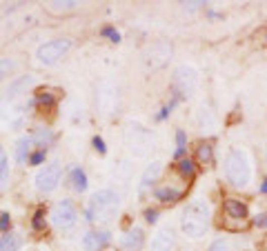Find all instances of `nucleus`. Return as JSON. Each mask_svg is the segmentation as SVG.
I'll list each match as a JSON object with an SVG mask.
<instances>
[{"instance_id":"nucleus-1","label":"nucleus","mask_w":267,"mask_h":251,"mask_svg":"<svg viewBox=\"0 0 267 251\" xmlns=\"http://www.w3.org/2000/svg\"><path fill=\"white\" fill-rule=\"evenodd\" d=\"M209 205L203 198H196L185 207L181 218V229L187 238H200L209 229Z\"/></svg>"},{"instance_id":"nucleus-2","label":"nucleus","mask_w":267,"mask_h":251,"mask_svg":"<svg viewBox=\"0 0 267 251\" xmlns=\"http://www.w3.org/2000/svg\"><path fill=\"white\" fill-rule=\"evenodd\" d=\"M118 205H120L118 191H114V189H100V191H96L89 198L85 216L89 222H107L118 211Z\"/></svg>"},{"instance_id":"nucleus-3","label":"nucleus","mask_w":267,"mask_h":251,"mask_svg":"<svg viewBox=\"0 0 267 251\" xmlns=\"http://www.w3.org/2000/svg\"><path fill=\"white\" fill-rule=\"evenodd\" d=\"M225 176L227 182H232L238 189L249 185V180H252V160L243 149H232L230 156L225 158Z\"/></svg>"},{"instance_id":"nucleus-4","label":"nucleus","mask_w":267,"mask_h":251,"mask_svg":"<svg viewBox=\"0 0 267 251\" xmlns=\"http://www.w3.org/2000/svg\"><path fill=\"white\" fill-rule=\"evenodd\" d=\"M125 144L134 156L141 158V156L149 154V149H152V144H154V136L147 127L138 125V122H131L125 129Z\"/></svg>"},{"instance_id":"nucleus-5","label":"nucleus","mask_w":267,"mask_h":251,"mask_svg":"<svg viewBox=\"0 0 267 251\" xmlns=\"http://www.w3.org/2000/svg\"><path fill=\"white\" fill-rule=\"evenodd\" d=\"M71 49V40L69 38H56V40H47L36 49V60L45 67L56 65L60 58Z\"/></svg>"},{"instance_id":"nucleus-6","label":"nucleus","mask_w":267,"mask_h":251,"mask_svg":"<svg viewBox=\"0 0 267 251\" xmlns=\"http://www.w3.org/2000/svg\"><path fill=\"white\" fill-rule=\"evenodd\" d=\"M198 87V71L192 65H181L174 71V89H176V100L192 96Z\"/></svg>"},{"instance_id":"nucleus-7","label":"nucleus","mask_w":267,"mask_h":251,"mask_svg":"<svg viewBox=\"0 0 267 251\" xmlns=\"http://www.w3.org/2000/svg\"><path fill=\"white\" fill-rule=\"evenodd\" d=\"M78 222V209L76 205L71 203V200H60V203H56V207L52 209V225L56 229H71Z\"/></svg>"},{"instance_id":"nucleus-8","label":"nucleus","mask_w":267,"mask_h":251,"mask_svg":"<svg viewBox=\"0 0 267 251\" xmlns=\"http://www.w3.org/2000/svg\"><path fill=\"white\" fill-rule=\"evenodd\" d=\"M171 54H174V47H171V42L167 40H158L154 42L152 47L145 52V67L147 69H163V67H167V63H169Z\"/></svg>"},{"instance_id":"nucleus-9","label":"nucleus","mask_w":267,"mask_h":251,"mask_svg":"<svg viewBox=\"0 0 267 251\" xmlns=\"http://www.w3.org/2000/svg\"><path fill=\"white\" fill-rule=\"evenodd\" d=\"M36 182V189L40 193H52L60 182V165L58 163H52V165H45L40 171L33 178Z\"/></svg>"},{"instance_id":"nucleus-10","label":"nucleus","mask_w":267,"mask_h":251,"mask_svg":"<svg viewBox=\"0 0 267 251\" xmlns=\"http://www.w3.org/2000/svg\"><path fill=\"white\" fill-rule=\"evenodd\" d=\"M118 105V89L114 82H100L98 85V109L103 116H111Z\"/></svg>"},{"instance_id":"nucleus-11","label":"nucleus","mask_w":267,"mask_h":251,"mask_svg":"<svg viewBox=\"0 0 267 251\" xmlns=\"http://www.w3.org/2000/svg\"><path fill=\"white\" fill-rule=\"evenodd\" d=\"M223 211H225L227 220L238 222L241 227L245 225V222H247V216H249L247 205H245L243 200H238V198H227L225 203H223Z\"/></svg>"},{"instance_id":"nucleus-12","label":"nucleus","mask_w":267,"mask_h":251,"mask_svg":"<svg viewBox=\"0 0 267 251\" xmlns=\"http://www.w3.org/2000/svg\"><path fill=\"white\" fill-rule=\"evenodd\" d=\"M176 247V238L171 229H160L152 240V251H174Z\"/></svg>"},{"instance_id":"nucleus-13","label":"nucleus","mask_w":267,"mask_h":251,"mask_svg":"<svg viewBox=\"0 0 267 251\" xmlns=\"http://www.w3.org/2000/svg\"><path fill=\"white\" fill-rule=\"evenodd\" d=\"M107 242H109L107 231H89L87 236L82 238V249L85 251H100Z\"/></svg>"},{"instance_id":"nucleus-14","label":"nucleus","mask_w":267,"mask_h":251,"mask_svg":"<svg viewBox=\"0 0 267 251\" xmlns=\"http://www.w3.org/2000/svg\"><path fill=\"white\" fill-rule=\"evenodd\" d=\"M160 174H163V163H160V160H154V163L143 171V176H141V185H138V189H141V191H145L147 187H152L154 182L160 178Z\"/></svg>"},{"instance_id":"nucleus-15","label":"nucleus","mask_w":267,"mask_h":251,"mask_svg":"<svg viewBox=\"0 0 267 251\" xmlns=\"http://www.w3.org/2000/svg\"><path fill=\"white\" fill-rule=\"evenodd\" d=\"M120 244H122V249H127V251H141L143 244H145L143 231L138 229V227H134V229H129L120 238Z\"/></svg>"},{"instance_id":"nucleus-16","label":"nucleus","mask_w":267,"mask_h":251,"mask_svg":"<svg viewBox=\"0 0 267 251\" xmlns=\"http://www.w3.org/2000/svg\"><path fill=\"white\" fill-rule=\"evenodd\" d=\"M183 189L181 187H174V185H163V187H158L154 191V196L156 200H160V203H178V200L183 198Z\"/></svg>"},{"instance_id":"nucleus-17","label":"nucleus","mask_w":267,"mask_h":251,"mask_svg":"<svg viewBox=\"0 0 267 251\" xmlns=\"http://www.w3.org/2000/svg\"><path fill=\"white\" fill-rule=\"evenodd\" d=\"M31 136H22L18 142H16V160L18 163H29V156H31Z\"/></svg>"},{"instance_id":"nucleus-18","label":"nucleus","mask_w":267,"mask_h":251,"mask_svg":"<svg viewBox=\"0 0 267 251\" xmlns=\"http://www.w3.org/2000/svg\"><path fill=\"white\" fill-rule=\"evenodd\" d=\"M211 160H214V149H211V144L209 142H198L196 144V158H194V163L209 165Z\"/></svg>"},{"instance_id":"nucleus-19","label":"nucleus","mask_w":267,"mask_h":251,"mask_svg":"<svg viewBox=\"0 0 267 251\" xmlns=\"http://www.w3.org/2000/svg\"><path fill=\"white\" fill-rule=\"evenodd\" d=\"M31 82H33V78H31V76H22V78H18V80H14V82H11V87L7 89V100L16 98V96H20V93L31 85Z\"/></svg>"},{"instance_id":"nucleus-20","label":"nucleus","mask_w":267,"mask_h":251,"mask_svg":"<svg viewBox=\"0 0 267 251\" xmlns=\"http://www.w3.org/2000/svg\"><path fill=\"white\" fill-rule=\"evenodd\" d=\"M69 182H71V189H74V191H78V193L87 191V176L82 169H71Z\"/></svg>"},{"instance_id":"nucleus-21","label":"nucleus","mask_w":267,"mask_h":251,"mask_svg":"<svg viewBox=\"0 0 267 251\" xmlns=\"http://www.w3.org/2000/svg\"><path fill=\"white\" fill-rule=\"evenodd\" d=\"M7 182H9V158L5 147L0 144V191L7 187Z\"/></svg>"},{"instance_id":"nucleus-22","label":"nucleus","mask_w":267,"mask_h":251,"mask_svg":"<svg viewBox=\"0 0 267 251\" xmlns=\"http://www.w3.org/2000/svg\"><path fill=\"white\" fill-rule=\"evenodd\" d=\"M80 3H76V0H65V3H47L45 5V9L49 11V14H65V11H71L76 9Z\"/></svg>"},{"instance_id":"nucleus-23","label":"nucleus","mask_w":267,"mask_h":251,"mask_svg":"<svg viewBox=\"0 0 267 251\" xmlns=\"http://www.w3.org/2000/svg\"><path fill=\"white\" fill-rule=\"evenodd\" d=\"M176 169L183 178H192L196 174V163H194V158H181L176 165Z\"/></svg>"},{"instance_id":"nucleus-24","label":"nucleus","mask_w":267,"mask_h":251,"mask_svg":"<svg viewBox=\"0 0 267 251\" xmlns=\"http://www.w3.org/2000/svg\"><path fill=\"white\" fill-rule=\"evenodd\" d=\"M56 100H58V96L54 91H49V89H40L36 93V105H40V107H54Z\"/></svg>"},{"instance_id":"nucleus-25","label":"nucleus","mask_w":267,"mask_h":251,"mask_svg":"<svg viewBox=\"0 0 267 251\" xmlns=\"http://www.w3.org/2000/svg\"><path fill=\"white\" fill-rule=\"evenodd\" d=\"M16 67H18V63H16L14 58H0V80L14 74Z\"/></svg>"},{"instance_id":"nucleus-26","label":"nucleus","mask_w":267,"mask_h":251,"mask_svg":"<svg viewBox=\"0 0 267 251\" xmlns=\"http://www.w3.org/2000/svg\"><path fill=\"white\" fill-rule=\"evenodd\" d=\"M52 138H54V136H52V131H49V129H38V131L31 136V140H33V144H38L40 149H45V144L52 142Z\"/></svg>"},{"instance_id":"nucleus-27","label":"nucleus","mask_w":267,"mask_h":251,"mask_svg":"<svg viewBox=\"0 0 267 251\" xmlns=\"http://www.w3.org/2000/svg\"><path fill=\"white\" fill-rule=\"evenodd\" d=\"M18 249V240L14 236H3L0 238V251H16Z\"/></svg>"},{"instance_id":"nucleus-28","label":"nucleus","mask_w":267,"mask_h":251,"mask_svg":"<svg viewBox=\"0 0 267 251\" xmlns=\"http://www.w3.org/2000/svg\"><path fill=\"white\" fill-rule=\"evenodd\" d=\"M185 142H187V136L183 129L176 131V158H181L183 154H185Z\"/></svg>"},{"instance_id":"nucleus-29","label":"nucleus","mask_w":267,"mask_h":251,"mask_svg":"<svg viewBox=\"0 0 267 251\" xmlns=\"http://www.w3.org/2000/svg\"><path fill=\"white\" fill-rule=\"evenodd\" d=\"M31 227L33 231H40L45 227V207H38L36 214H33V220H31Z\"/></svg>"},{"instance_id":"nucleus-30","label":"nucleus","mask_w":267,"mask_h":251,"mask_svg":"<svg viewBox=\"0 0 267 251\" xmlns=\"http://www.w3.org/2000/svg\"><path fill=\"white\" fill-rule=\"evenodd\" d=\"M45 156H47V152L45 149H36V152H31V156H29V165H42L45 163Z\"/></svg>"},{"instance_id":"nucleus-31","label":"nucleus","mask_w":267,"mask_h":251,"mask_svg":"<svg viewBox=\"0 0 267 251\" xmlns=\"http://www.w3.org/2000/svg\"><path fill=\"white\" fill-rule=\"evenodd\" d=\"M100 33H103V36H105V38H109V40H111V42H120V33H118V31H116V29H114V27H105V29H103V31H100Z\"/></svg>"},{"instance_id":"nucleus-32","label":"nucleus","mask_w":267,"mask_h":251,"mask_svg":"<svg viewBox=\"0 0 267 251\" xmlns=\"http://www.w3.org/2000/svg\"><path fill=\"white\" fill-rule=\"evenodd\" d=\"M207 251H232V247H230V242L223 240V238H220V240H216Z\"/></svg>"},{"instance_id":"nucleus-33","label":"nucleus","mask_w":267,"mask_h":251,"mask_svg":"<svg viewBox=\"0 0 267 251\" xmlns=\"http://www.w3.org/2000/svg\"><path fill=\"white\" fill-rule=\"evenodd\" d=\"M11 227V218L9 214H0V233H7Z\"/></svg>"},{"instance_id":"nucleus-34","label":"nucleus","mask_w":267,"mask_h":251,"mask_svg":"<svg viewBox=\"0 0 267 251\" xmlns=\"http://www.w3.org/2000/svg\"><path fill=\"white\" fill-rule=\"evenodd\" d=\"M94 149H96V152L98 154H107V147H105V140H103V138H100V136H96V138H94Z\"/></svg>"},{"instance_id":"nucleus-35","label":"nucleus","mask_w":267,"mask_h":251,"mask_svg":"<svg viewBox=\"0 0 267 251\" xmlns=\"http://www.w3.org/2000/svg\"><path fill=\"white\" fill-rule=\"evenodd\" d=\"M145 220H147L149 225H154V222L158 220V211H156V209H147V211H145Z\"/></svg>"},{"instance_id":"nucleus-36","label":"nucleus","mask_w":267,"mask_h":251,"mask_svg":"<svg viewBox=\"0 0 267 251\" xmlns=\"http://www.w3.org/2000/svg\"><path fill=\"white\" fill-rule=\"evenodd\" d=\"M265 225H267V216H265V214H258V216H256V218H254V227H258V229H263Z\"/></svg>"},{"instance_id":"nucleus-37","label":"nucleus","mask_w":267,"mask_h":251,"mask_svg":"<svg viewBox=\"0 0 267 251\" xmlns=\"http://www.w3.org/2000/svg\"><path fill=\"white\" fill-rule=\"evenodd\" d=\"M203 3H185V9H189V11H194V9H198Z\"/></svg>"},{"instance_id":"nucleus-38","label":"nucleus","mask_w":267,"mask_h":251,"mask_svg":"<svg viewBox=\"0 0 267 251\" xmlns=\"http://www.w3.org/2000/svg\"><path fill=\"white\" fill-rule=\"evenodd\" d=\"M260 191H263V193H267V178L263 180V185H260Z\"/></svg>"},{"instance_id":"nucleus-39","label":"nucleus","mask_w":267,"mask_h":251,"mask_svg":"<svg viewBox=\"0 0 267 251\" xmlns=\"http://www.w3.org/2000/svg\"><path fill=\"white\" fill-rule=\"evenodd\" d=\"M260 38H263V40L267 42V29H263V31H260Z\"/></svg>"},{"instance_id":"nucleus-40","label":"nucleus","mask_w":267,"mask_h":251,"mask_svg":"<svg viewBox=\"0 0 267 251\" xmlns=\"http://www.w3.org/2000/svg\"><path fill=\"white\" fill-rule=\"evenodd\" d=\"M265 156H267V144H265Z\"/></svg>"}]
</instances>
